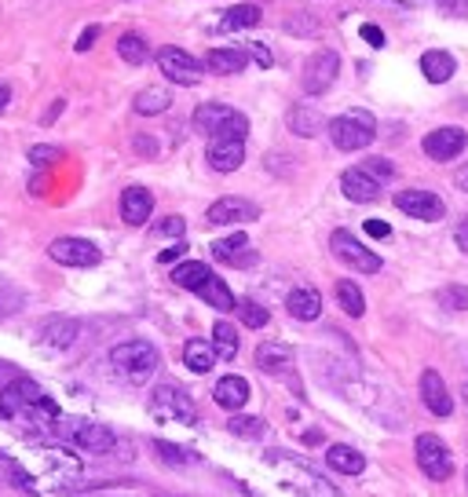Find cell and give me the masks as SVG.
<instances>
[{"mask_svg":"<svg viewBox=\"0 0 468 497\" xmlns=\"http://www.w3.org/2000/svg\"><path fill=\"white\" fill-rule=\"evenodd\" d=\"M453 241H457V248H461V253H468V216L457 223V230H453Z\"/></svg>","mask_w":468,"mask_h":497,"instance_id":"obj_48","label":"cell"},{"mask_svg":"<svg viewBox=\"0 0 468 497\" xmlns=\"http://www.w3.org/2000/svg\"><path fill=\"white\" fill-rule=\"evenodd\" d=\"M286 311L300 322H315L322 315V297L311 289V286H297L290 297H286Z\"/></svg>","mask_w":468,"mask_h":497,"instance_id":"obj_21","label":"cell"},{"mask_svg":"<svg viewBox=\"0 0 468 497\" xmlns=\"http://www.w3.org/2000/svg\"><path fill=\"white\" fill-rule=\"evenodd\" d=\"M212 257L219 264H234V268H253L257 264V253H253V245H249V238L242 230H234V234L212 241Z\"/></svg>","mask_w":468,"mask_h":497,"instance_id":"obj_15","label":"cell"},{"mask_svg":"<svg viewBox=\"0 0 468 497\" xmlns=\"http://www.w3.org/2000/svg\"><path fill=\"white\" fill-rule=\"evenodd\" d=\"M239 439H264V431H268V424H264V417H230V424H227Z\"/></svg>","mask_w":468,"mask_h":497,"instance_id":"obj_38","label":"cell"},{"mask_svg":"<svg viewBox=\"0 0 468 497\" xmlns=\"http://www.w3.org/2000/svg\"><path fill=\"white\" fill-rule=\"evenodd\" d=\"M0 417L19 424L34 439H52L63 431L59 402L52 395H45V388L37 380H12L0 391Z\"/></svg>","mask_w":468,"mask_h":497,"instance_id":"obj_1","label":"cell"},{"mask_svg":"<svg viewBox=\"0 0 468 497\" xmlns=\"http://www.w3.org/2000/svg\"><path fill=\"white\" fill-rule=\"evenodd\" d=\"M366 234H370V238H388L392 227H388L384 219H366Z\"/></svg>","mask_w":468,"mask_h":497,"instance_id":"obj_47","label":"cell"},{"mask_svg":"<svg viewBox=\"0 0 468 497\" xmlns=\"http://www.w3.org/2000/svg\"><path fill=\"white\" fill-rule=\"evenodd\" d=\"M421 399H424V406L435 417H450L453 413V399H450V391H446V384H443V377L435 370L421 373Z\"/></svg>","mask_w":468,"mask_h":497,"instance_id":"obj_18","label":"cell"},{"mask_svg":"<svg viewBox=\"0 0 468 497\" xmlns=\"http://www.w3.org/2000/svg\"><path fill=\"white\" fill-rule=\"evenodd\" d=\"M136 150L139 154H154V139H136Z\"/></svg>","mask_w":468,"mask_h":497,"instance_id":"obj_53","label":"cell"},{"mask_svg":"<svg viewBox=\"0 0 468 497\" xmlns=\"http://www.w3.org/2000/svg\"><path fill=\"white\" fill-rule=\"evenodd\" d=\"M154 453H158L165 464H198V453H194V450H183V446H172V442H154Z\"/></svg>","mask_w":468,"mask_h":497,"instance_id":"obj_39","label":"cell"},{"mask_svg":"<svg viewBox=\"0 0 468 497\" xmlns=\"http://www.w3.org/2000/svg\"><path fill=\"white\" fill-rule=\"evenodd\" d=\"M158 70H161L172 85H183V88H190V85H198V81L205 77V66H201L190 52H183V48H176V45L158 48Z\"/></svg>","mask_w":468,"mask_h":497,"instance_id":"obj_7","label":"cell"},{"mask_svg":"<svg viewBox=\"0 0 468 497\" xmlns=\"http://www.w3.org/2000/svg\"><path fill=\"white\" fill-rule=\"evenodd\" d=\"M246 63H249V52H246V45H234V48H212L209 56H205V70H212V74H242L246 70Z\"/></svg>","mask_w":468,"mask_h":497,"instance_id":"obj_20","label":"cell"},{"mask_svg":"<svg viewBox=\"0 0 468 497\" xmlns=\"http://www.w3.org/2000/svg\"><path fill=\"white\" fill-rule=\"evenodd\" d=\"M257 23H260V8H257V5H234V8H227V12L219 15L216 30H219V34H239V30L257 26Z\"/></svg>","mask_w":468,"mask_h":497,"instance_id":"obj_24","label":"cell"},{"mask_svg":"<svg viewBox=\"0 0 468 497\" xmlns=\"http://www.w3.org/2000/svg\"><path fill=\"white\" fill-rule=\"evenodd\" d=\"M395 208L413 216V219H424V223H435L446 212V205L432 190H402V194H395Z\"/></svg>","mask_w":468,"mask_h":497,"instance_id":"obj_14","label":"cell"},{"mask_svg":"<svg viewBox=\"0 0 468 497\" xmlns=\"http://www.w3.org/2000/svg\"><path fill=\"white\" fill-rule=\"evenodd\" d=\"M59 157H63L59 147H45V143H41V147H30V165H34V168H48V165H56Z\"/></svg>","mask_w":468,"mask_h":497,"instance_id":"obj_42","label":"cell"},{"mask_svg":"<svg viewBox=\"0 0 468 497\" xmlns=\"http://www.w3.org/2000/svg\"><path fill=\"white\" fill-rule=\"evenodd\" d=\"M212 351H216V359H234V355H239V333H234L230 322H216L212 326Z\"/></svg>","mask_w":468,"mask_h":497,"instance_id":"obj_33","label":"cell"},{"mask_svg":"<svg viewBox=\"0 0 468 497\" xmlns=\"http://www.w3.org/2000/svg\"><path fill=\"white\" fill-rule=\"evenodd\" d=\"M154 212V194L147 187H128L121 194V219L132 223V227H143Z\"/></svg>","mask_w":468,"mask_h":497,"instance_id":"obj_19","label":"cell"},{"mask_svg":"<svg viewBox=\"0 0 468 497\" xmlns=\"http://www.w3.org/2000/svg\"><path fill=\"white\" fill-rule=\"evenodd\" d=\"M194 293H198L205 304H212L216 311H230V308H234V297H230V289H227V282H223L219 275H209Z\"/></svg>","mask_w":468,"mask_h":497,"instance_id":"obj_29","label":"cell"},{"mask_svg":"<svg viewBox=\"0 0 468 497\" xmlns=\"http://www.w3.org/2000/svg\"><path fill=\"white\" fill-rule=\"evenodd\" d=\"M464 399H468V388H464Z\"/></svg>","mask_w":468,"mask_h":497,"instance_id":"obj_55","label":"cell"},{"mask_svg":"<svg viewBox=\"0 0 468 497\" xmlns=\"http://www.w3.org/2000/svg\"><path fill=\"white\" fill-rule=\"evenodd\" d=\"M183 230H187L183 216H165L161 223H154V234H161V238H183Z\"/></svg>","mask_w":468,"mask_h":497,"instance_id":"obj_43","label":"cell"},{"mask_svg":"<svg viewBox=\"0 0 468 497\" xmlns=\"http://www.w3.org/2000/svg\"><path fill=\"white\" fill-rule=\"evenodd\" d=\"M96 41H99V26H88V30L77 37V52H88Z\"/></svg>","mask_w":468,"mask_h":497,"instance_id":"obj_46","label":"cell"},{"mask_svg":"<svg viewBox=\"0 0 468 497\" xmlns=\"http://www.w3.org/2000/svg\"><path fill=\"white\" fill-rule=\"evenodd\" d=\"M257 366L264 373H282V370L293 366V351L286 344H260L257 348Z\"/></svg>","mask_w":468,"mask_h":497,"instance_id":"obj_30","label":"cell"},{"mask_svg":"<svg viewBox=\"0 0 468 497\" xmlns=\"http://www.w3.org/2000/svg\"><path fill=\"white\" fill-rule=\"evenodd\" d=\"M59 435H70V442H74L77 450H85V453H110V450L117 446L114 431L103 428V424H92V421H77V424H66V421H63V431H59Z\"/></svg>","mask_w":468,"mask_h":497,"instance_id":"obj_10","label":"cell"},{"mask_svg":"<svg viewBox=\"0 0 468 497\" xmlns=\"http://www.w3.org/2000/svg\"><path fill=\"white\" fill-rule=\"evenodd\" d=\"M457 183H461V187L468 190V168H461V176H457Z\"/></svg>","mask_w":468,"mask_h":497,"instance_id":"obj_54","label":"cell"},{"mask_svg":"<svg viewBox=\"0 0 468 497\" xmlns=\"http://www.w3.org/2000/svg\"><path fill=\"white\" fill-rule=\"evenodd\" d=\"M362 41L373 45V48H384V34H381L377 26H362Z\"/></svg>","mask_w":468,"mask_h":497,"instance_id":"obj_49","label":"cell"},{"mask_svg":"<svg viewBox=\"0 0 468 497\" xmlns=\"http://www.w3.org/2000/svg\"><path fill=\"white\" fill-rule=\"evenodd\" d=\"M209 275H212V271H209L205 264H198V260H187V264H179V268L172 271V282H176L179 289H190V293H194V289H198V286H201Z\"/></svg>","mask_w":468,"mask_h":497,"instance_id":"obj_35","label":"cell"},{"mask_svg":"<svg viewBox=\"0 0 468 497\" xmlns=\"http://www.w3.org/2000/svg\"><path fill=\"white\" fill-rule=\"evenodd\" d=\"M417 464H421V472H424L428 479H435V482L450 479V472H453L450 450L443 446L439 435H417Z\"/></svg>","mask_w":468,"mask_h":497,"instance_id":"obj_11","label":"cell"},{"mask_svg":"<svg viewBox=\"0 0 468 497\" xmlns=\"http://www.w3.org/2000/svg\"><path fill=\"white\" fill-rule=\"evenodd\" d=\"M330 248L341 264H348L351 271H362V275H377L381 271V257L370 253V248L351 234V230H333L330 238Z\"/></svg>","mask_w":468,"mask_h":497,"instance_id":"obj_6","label":"cell"},{"mask_svg":"<svg viewBox=\"0 0 468 497\" xmlns=\"http://www.w3.org/2000/svg\"><path fill=\"white\" fill-rule=\"evenodd\" d=\"M337 74H341V59H337V52L322 48V52H315V56L304 63V77H300V85H304L308 96H322V92H330V85L337 81Z\"/></svg>","mask_w":468,"mask_h":497,"instance_id":"obj_8","label":"cell"},{"mask_svg":"<svg viewBox=\"0 0 468 497\" xmlns=\"http://www.w3.org/2000/svg\"><path fill=\"white\" fill-rule=\"evenodd\" d=\"M136 114H143V117H154V114H165L168 106H172V96L165 92V88H143L139 96H136Z\"/></svg>","mask_w":468,"mask_h":497,"instance_id":"obj_32","label":"cell"},{"mask_svg":"<svg viewBox=\"0 0 468 497\" xmlns=\"http://www.w3.org/2000/svg\"><path fill=\"white\" fill-rule=\"evenodd\" d=\"M194 128L209 139H246L249 117L234 106H223V103H201L194 110Z\"/></svg>","mask_w":468,"mask_h":497,"instance_id":"obj_3","label":"cell"},{"mask_svg":"<svg viewBox=\"0 0 468 497\" xmlns=\"http://www.w3.org/2000/svg\"><path fill=\"white\" fill-rule=\"evenodd\" d=\"M439 304H443L446 311H468V289H464V286H446V289L439 293Z\"/></svg>","mask_w":468,"mask_h":497,"instance_id":"obj_41","label":"cell"},{"mask_svg":"<svg viewBox=\"0 0 468 497\" xmlns=\"http://www.w3.org/2000/svg\"><path fill=\"white\" fill-rule=\"evenodd\" d=\"M77 333H81V326L74 322V319H52V322H45V330H41V340L48 344V348H70L74 340H77Z\"/></svg>","mask_w":468,"mask_h":497,"instance_id":"obj_25","label":"cell"},{"mask_svg":"<svg viewBox=\"0 0 468 497\" xmlns=\"http://www.w3.org/2000/svg\"><path fill=\"white\" fill-rule=\"evenodd\" d=\"M290 128H293V136H304V139H311V136H319L322 132V114L315 110V106H293L290 110Z\"/></svg>","mask_w":468,"mask_h":497,"instance_id":"obj_28","label":"cell"},{"mask_svg":"<svg viewBox=\"0 0 468 497\" xmlns=\"http://www.w3.org/2000/svg\"><path fill=\"white\" fill-rule=\"evenodd\" d=\"M421 74H424L432 85L450 81V77H453V56H446V52H424V59H421Z\"/></svg>","mask_w":468,"mask_h":497,"instance_id":"obj_31","label":"cell"},{"mask_svg":"<svg viewBox=\"0 0 468 497\" xmlns=\"http://www.w3.org/2000/svg\"><path fill=\"white\" fill-rule=\"evenodd\" d=\"M464 143H468L464 128H453V125L450 128H435V132L424 136V154L432 161H453L464 150Z\"/></svg>","mask_w":468,"mask_h":497,"instance_id":"obj_16","label":"cell"},{"mask_svg":"<svg viewBox=\"0 0 468 497\" xmlns=\"http://www.w3.org/2000/svg\"><path fill=\"white\" fill-rule=\"evenodd\" d=\"M8 103H12V88H8L5 81H0V114L8 110Z\"/></svg>","mask_w":468,"mask_h":497,"instance_id":"obj_51","label":"cell"},{"mask_svg":"<svg viewBox=\"0 0 468 497\" xmlns=\"http://www.w3.org/2000/svg\"><path fill=\"white\" fill-rule=\"evenodd\" d=\"M183 253H187V241H176V245L161 248V253H158V264H176Z\"/></svg>","mask_w":468,"mask_h":497,"instance_id":"obj_45","label":"cell"},{"mask_svg":"<svg viewBox=\"0 0 468 497\" xmlns=\"http://www.w3.org/2000/svg\"><path fill=\"white\" fill-rule=\"evenodd\" d=\"M117 56H121L128 66H143L147 56H150V48H147V41H143L139 34H125V37H117Z\"/></svg>","mask_w":468,"mask_h":497,"instance_id":"obj_34","label":"cell"},{"mask_svg":"<svg viewBox=\"0 0 468 497\" xmlns=\"http://www.w3.org/2000/svg\"><path fill=\"white\" fill-rule=\"evenodd\" d=\"M337 304L351 315V319H362L366 315V300H362V289L355 282H337Z\"/></svg>","mask_w":468,"mask_h":497,"instance_id":"obj_36","label":"cell"},{"mask_svg":"<svg viewBox=\"0 0 468 497\" xmlns=\"http://www.w3.org/2000/svg\"><path fill=\"white\" fill-rule=\"evenodd\" d=\"M205 157H209V165L216 172H234L246 161V139H212Z\"/></svg>","mask_w":468,"mask_h":497,"instance_id":"obj_17","label":"cell"},{"mask_svg":"<svg viewBox=\"0 0 468 497\" xmlns=\"http://www.w3.org/2000/svg\"><path fill=\"white\" fill-rule=\"evenodd\" d=\"M246 52H249V59H253L257 66H264V70H268V66L275 63V56H271V48H268V45H260V41H253V45H246Z\"/></svg>","mask_w":468,"mask_h":497,"instance_id":"obj_44","label":"cell"},{"mask_svg":"<svg viewBox=\"0 0 468 497\" xmlns=\"http://www.w3.org/2000/svg\"><path fill=\"white\" fill-rule=\"evenodd\" d=\"M110 366L125 384L143 388L158 373V348L147 344V340H125V344H117L110 351Z\"/></svg>","mask_w":468,"mask_h":497,"instance_id":"obj_2","label":"cell"},{"mask_svg":"<svg viewBox=\"0 0 468 497\" xmlns=\"http://www.w3.org/2000/svg\"><path fill=\"white\" fill-rule=\"evenodd\" d=\"M234 311H239V319H242V326H249V330H264L268 326V308L264 304H257V300H234Z\"/></svg>","mask_w":468,"mask_h":497,"instance_id":"obj_37","label":"cell"},{"mask_svg":"<svg viewBox=\"0 0 468 497\" xmlns=\"http://www.w3.org/2000/svg\"><path fill=\"white\" fill-rule=\"evenodd\" d=\"M212 399L223 406V410H242L249 402V380L246 377H223L216 388H212Z\"/></svg>","mask_w":468,"mask_h":497,"instance_id":"obj_22","label":"cell"},{"mask_svg":"<svg viewBox=\"0 0 468 497\" xmlns=\"http://www.w3.org/2000/svg\"><path fill=\"white\" fill-rule=\"evenodd\" d=\"M183 362H187V370H190V373H209V370H212L219 359H216V351H212V344H209V340H198V337H194V340H187V344H183Z\"/></svg>","mask_w":468,"mask_h":497,"instance_id":"obj_26","label":"cell"},{"mask_svg":"<svg viewBox=\"0 0 468 497\" xmlns=\"http://www.w3.org/2000/svg\"><path fill=\"white\" fill-rule=\"evenodd\" d=\"M326 464L341 475H359L366 468V457L355 450V446H330L326 450Z\"/></svg>","mask_w":468,"mask_h":497,"instance_id":"obj_27","label":"cell"},{"mask_svg":"<svg viewBox=\"0 0 468 497\" xmlns=\"http://www.w3.org/2000/svg\"><path fill=\"white\" fill-rule=\"evenodd\" d=\"M330 139L337 150H366L377 139V121L366 110H348L330 121Z\"/></svg>","mask_w":468,"mask_h":497,"instance_id":"obj_4","label":"cell"},{"mask_svg":"<svg viewBox=\"0 0 468 497\" xmlns=\"http://www.w3.org/2000/svg\"><path fill=\"white\" fill-rule=\"evenodd\" d=\"M150 413L158 421H172V424H194L198 421V406L190 402V395L176 384H161L150 395Z\"/></svg>","mask_w":468,"mask_h":497,"instance_id":"obj_5","label":"cell"},{"mask_svg":"<svg viewBox=\"0 0 468 497\" xmlns=\"http://www.w3.org/2000/svg\"><path fill=\"white\" fill-rule=\"evenodd\" d=\"M63 106H66V103H63V99H56V103H52V110L45 114V125H52V121H56V117L63 114Z\"/></svg>","mask_w":468,"mask_h":497,"instance_id":"obj_52","label":"cell"},{"mask_svg":"<svg viewBox=\"0 0 468 497\" xmlns=\"http://www.w3.org/2000/svg\"><path fill=\"white\" fill-rule=\"evenodd\" d=\"M257 216H260V208H257L253 201H246V198H219V201H212V205H209V212H205L209 227H234V223H253Z\"/></svg>","mask_w":468,"mask_h":497,"instance_id":"obj_13","label":"cell"},{"mask_svg":"<svg viewBox=\"0 0 468 497\" xmlns=\"http://www.w3.org/2000/svg\"><path fill=\"white\" fill-rule=\"evenodd\" d=\"M359 168H362L370 179H377V183H388V179L395 176V165H392V161H384V157H366Z\"/></svg>","mask_w":468,"mask_h":497,"instance_id":"obj_40","label":"cell"},{"mask_svg":"<svg viewBox=\"0 0 468 497\" xmlns=\"http://www.w3.org/2000/svg\"><path fill=\"white\" fill-rule=\"evenodd\" d=\"M275 464L279 468H286V482H293V486H300L308 497H341L315 468H308L304 461H290V457H275Z\"/></svg>","mask_w":468,"mask_h":497,"instance_id":"obj_12","label":"cell"},{"mask_svg":"<svg viewBox=\"0 0 468 497\" xmlns=\"http://www.w3.org/2000/svg\"><path fill=\"white\" fill-rule=\"evenodd\" d=\"M435 5H439L443 12H464V8H468V0H435Z\"/></svg>","mask_w":468,"mask_h":497,"instance_id":"obj_50","label":"cell"},{"mask_svg":"<svg viewBox=\"0 0 468 497\" xmlns=\"http://www.w3.org/2000/svg\"><path fill=\"white\" fill-rule=\"evenodd\" d=\"M48 257L56 264H63V268H96L103 260V253L85 238H56L48 245Z\"/></svg>","mask_w":468,"mask_h":497,"instance_id":"obj_9","label":"cell"},{"mask_svg":"<svg viewBox=\"0 0 468 497\" xmlns=\"http://www.w3.org/2000/svg\"><path fill=\"white\" fill-rule=\"evenodd\" d=\"M341 190H344V198H351V201L366 205V201H373V198L381 194V183H377V179H370L362 168H348V172L341 176Z\"/></svg>","mask_w":468,"mask_h":497,"instance_id":"obj_23","label":"cell"}]
</instances>
